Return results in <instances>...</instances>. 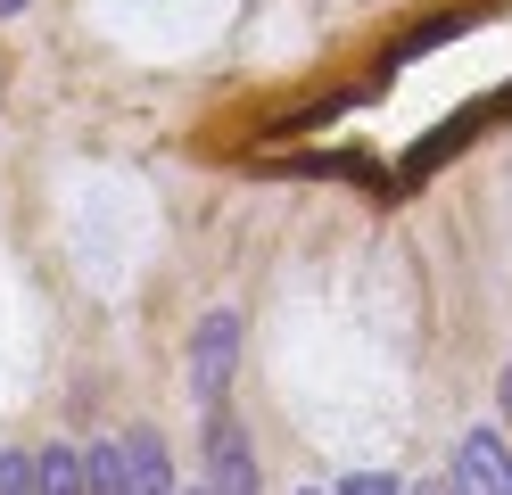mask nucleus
<instances>
[{
  "instance_id": "nucleus-1",
  "label": "nucleus",
  "mask_w": 512,
  "mask_h": 495,
  "mask_svg": "<svg viewBox=\"0 0 512 495\" xmlns=\"http://www.w3.org/2000/svg\"><path fill=\"white\" fill-rule=\"evenodd\" d=\"M232 363H240V314L223 306V314H207L199 322V339H190V396H223V380H232Z\"/></svg>"
},
{
  "instance_id": "nucleus-2",
  "label": "nucleus",
  "mask_w": 512,
  "mask_h": 495,
  "mask_svg": "<svg viewBox=\"0 0 512 495\" xmlns=\"http://www.w3.org/2000/svg\"><path fill=\"white\" fill-rule=\"evenodd\" d=\"M455 495H512V446L496 429H471L455 446Z\"/></svg>"
},
{
  "instance_id": "nucleus-3",
  "label": "nucleus",
  "mask_w": 512,
  "mask_h": 495,
  "mask_svg": "<svg viewBox=\"0 0 512 495\" xmlns=\"http://www.w3.org/2000/svg\"><path fill=\"white\" fill-rule=\"evenodd\" d=\"M207 487L215 495H256V454L240 438V421H207Z\"/></svg>"
},
{
  "instance_id": "nucleus-4",
  "label": "nucleus",
  "mask_w": 512,
  "mask_h": 495,
  "mask_svg": "<svg viewBox=\"0 0 512 495\" xmlns=\"http://www.w3.org/2000/svg\"><path fill=\"white\" fill-rule=\"evenodd\" d=\"M124 487L133 495H174V462L157 446V429H133V438H124Z\"/></svg>"
},
{
  "instance_id": "nucleus-5",
  "label": "nucleus",
  "mask_w": 512,
  "mask_h": 495,
  "mask_svg": "<svg viewBox=\"0 0 512 495\" xmlns=\"http://www.w3.org/2000/svg\"><path fill=\"white\" fill-rule=\"evenodd\" d=\"M42 495H91V471H83L75 446H50L42 454Z\"/></svg>"
},
{
  "instance_id": "nucleus-6",
  "label": "nucleus",
  "mask_w": 512,
  "mask_h": 495,
  "mask_svg": "<svg viewBox=\"0 0 512 495\" xmlns=\"http://www.w3.org/2000/svg\"><path fill=\"white\" fill-rule=\"evenodd\" d=\"M0 495H42V454H0Z\"/></svg>"
},
{
  "instance_id": "nucleus-7",
  "label": "nucleus",
  "mask_w": 512,
  "mask_h": 495,
  "mask_svg": "<svg viewBox=\"0 0 512 495\" xmlns=\"http://www.w3.org/2000/svg\"><path fill=\"white\" fill-rule=\"evenodd\" d=\"M339 495H405V487H397V479H389V471H356V479H347V487H339Z\"/></svg>"
},
{
  "instance_id": "nucleus-8",
  "label": "nucleus",
  "mask_w": 512,
  "mask_h": 495,
  "mask_svg": "<svg viewBox=\"0 0 512 495\" xmlns=\"http://www.w3.org/2000/svg\"><path fill=\"white\" fill-rule=\"evenodd\" d=\"M405 495H455V479H446V487H405Z\"/></svg>"
},
{
  "instance_id": "nucleus-9",
  "label": "nucleus",
  "mask_w": 512,
  "mask_h": 495,
  "mask_svg": "<svg viewBox=\"0 0 512 495\" xmlns=\"http://www.w3.org/2000/svg\"><path fill=\"white\" fill-rule=\"evenodd\" d=\"M17 9H25V0H0V17H17Z\"/></svg>"
},
{
  "instance_id": "nucleus-10",
  "label": "nucleus",
  "mask_w": 512,
  "mask_h": 495,
  "mask_svg": "<svg viewBox=\"0 0 512 495\" xmlns=\"http://www.w3.org/2000/svg\"><path fill=\"white\" fill-rule=\"evenodd\" d=\"M504 413H512V372H504Z\"/></svg>"
},
{
  "instance_id": "nucleus-11",
  "label": "nucleus",
  "mask_w": 512,
  "mask_h": 495,
  "mask_svg": "<svg viewBox=\"0 0 512 495\" xmlns=\"http://www.w3.org/2000/svg\"><path fill=\"white\" fill-rule=\"evenodd\" d=\"M199 495H215V487H199Z\"/></svg>"
},
{
  "instance_id": "nucleus-12",
  "label": "nucleus",
  "mask_w": 512,
  "mask_h": 495,
  "mask_svg": "<svg viewBox=\"0 0 512 495\" xmlns=\"http://www.w3.org/2000/svg\"><path fill=\"white\" fill-rule=\"evenodd\" d=\"M306 495H314V487H306ZM331 495H339V487H331Z\"/></svg>"
}]
</instances>
